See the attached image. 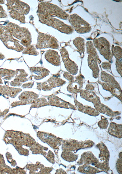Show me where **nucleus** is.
<instances>
[{"mask_svg":"<svg viewBox=\"0 0 122 174\" xmlns=\"http://www.w3.org/2000/svg\"><path fill=\"white\" fill-rule=\"evenodd\" d=\"M38 14L51 17L56 16L63 20H67L69 15L58 6L47 2H41L38 6Z\"/></svg>","mask_w":122,"mask_h":174,"instance_id":"1","label":"nucleus"},{"mask_svg":"<svg viewBox=\"0 0 122 174\" xmlns=\"http://www.w3.org/2000/svg\"><path fill=\"white\" fill-rule=\"evenodd\" d=\"M6 27L12 35L21 41L23 45L27 47L30 45L31 35L27 29L11 23H9Z\"/></svg>","mask_w":122,"mask_h":174,"instance_id":"2","label":"nucleus"},{"mask_svg":"<svg viewBox=\"0 0 122 174\" xmlns=\"http://www.w3.org/2000/svg\"><path fill=\"white\" fill-rule=\"evenodd\" d=\"M38 16L40 22L52 27L62 33L69 34L73 32L74 29L72 27L64 24L57 19L38 13Z\"/></svg>","mask_w":122,"mask_h":174,"instance_id":"3","label":"nucleus"},{"mask_svg":"<svg viewBox=\"0 0 122 174\" xmlns=\"http://www.w3.org/2000/svg\"><path fill=\"white\" fill-rule=\"evenodd\" d=\"M0 38L6 47L18 51H23L24 48L18 40L14 39L7 28L0 26Z\"/></svg>","mask_w":122,"mask_h":174,"instance_id":"4","label":"nucleus"},{"mask_svg":"<svg viewBox=\"0 0 122 174\" xmlns=\"http://www.w3.org/2000/svg\"><path fill=\"white\" fill-rule=\"evenodd\" d=\"M69 19L72 28L77 33L84 34L88 33L91 31L90 25L77 14L71 15Z\"/></svg>","mask_w":122,"mask_h":174,"instance_id":"5","label":"nucleus"},{"mask_svg":"<svg viewBox=\"0 0 122 174\" xmlns=\"http://www.w3.org/2000/svg\"><path fill=\"white\" fill-rule=\"evenodd\" d=\"M36 47L39 49L48 48L58 49L59 48V45L57 40L53 37L40 33L38 37Z\"/></svg>","mask_w":122,"mask_h":174,"instance_id":"6","label":"nucleus"},{"mask_svg":"<svg viewBox=\"0 0 122 174\" xmlns=\"http://www.w3.org/2000/svg\"><path fill=\"white\" fill-rule=\"evenodd\" d=\"M93 44L100 53L105 58L109 60L111 59V53L110 50V45L107 40L102 37L93 40Z\"/></svg>","mask_w":122,"mask_h":174,"instance_id":"7","label":"nucleus"},{"mask_svg":"<svg viewBox=\"0 0 122 174\" xmlns=\"http://www.w3.org/2000/svg\"><path fill=\"white\" fill-rule=\"evenodd\" d=\"M87 51L89 55L88 61L89 65L93 70H98L97 64L98 56L92 42L88 41L86 43Z\"/></svg>","mask_w":122,"mask_h":174,"instance_id":"8","label":"nucleus"},{"mask_svg":"<svg viewBox=\"0 0 122 174\" xmlns=\"http://www.w3.org/2000/svg\"><path fill=\"white\" fill-rule=\"evenodd\" d=\"M7 1V4L9 10H14L23 15L27 14L29 13L30 8L27 4L18 0Z\"/></svg>","mask_w":122,"mask_h":174,"instance_id":"9","label":"nucleus"},{"mask_svg":"<svg viewBox=\"0 0 122 174\" xmlns=\"http://www.w3.org/2000/svg\"><path fill=\"white\" fill-rule=\"evenodd\" d=\"M61 54L65 67L68 70L70 71H76L77 70V67L76 64L69 58L68 53L66 49L64 48H62L61 49Z\"/></svg>","mask_w":122,"mask_h":174,"instance_id":"10","label":"nucleus"},{"mask_svg":"<svg viewBox=\"0 0 122 174\" xmlns=\"http://www.w3.org/2000/svg\"><path fill=\"white\" fill-rule=\"evenodd\" d=\"M46 60L50 63L55 65H59L60 63V58L58 53L54 50H49L45 54Z\"/></svg>","mask_w":122,"mask_h":174,"instance_id":"11","label":"nucleus"},{"mask_svg":"<svg viewBox=\"0 0 122 174\" xmlns=\"http://www.w3.org/2000/svg\"><path fill=\"white\" fill-rule=\"evenodd\" d=\"M73 43L81 53H84L85 50L84 41L81 38L78 37L73 41Z\"/></svg>","mask_w":122,"mask_h":174,"instance_id":"12","label":"nucleus"},{"mask_svg":"<svg viewBox=\"0 0 122 174\" xmlns=\"http://www.w3.org/2000/svg\"><path fill=\"white\" fill-rule=\"evenodd\" d=\"M10 10L9 13L12 18L19 20L22 23H25V16L24 15L14 10Z\"/></svg>","mask_w":122,"mask_h":174,"instance_id":"13","label":"nucleus"},{"mask_svg":"<svg viewBox=\"0 0 122 174\" xmlns=\"http://www.w3.org/2000/svg\"><path fill=\"white\" fill-rule=\"evenodd\" d=\"M26 47L23 52L24 53L36 55L38 53L32 45H30Z\"/></svg>","mask_w":122,"mask_h":174,"instance_id":"14","label":"nucleus"}]
</instances>
